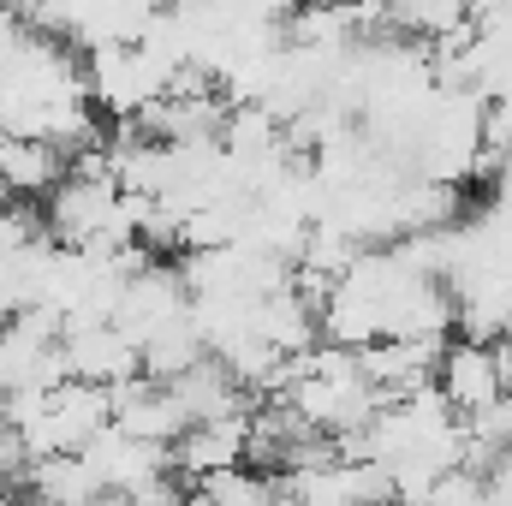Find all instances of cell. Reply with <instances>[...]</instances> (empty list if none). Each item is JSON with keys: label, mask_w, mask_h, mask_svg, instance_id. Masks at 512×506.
Wrapping results in <instances>:
<instances>
[{"label": "cell", "mask_w": 512, "mask_h": 506, "mask_svg": "<svg viewBox=\"0 0 512 506\" xmlns=\"http://www.w3.org/2000/svg\"><path fill=\"white\" fill-rule=\"evenodd\" d=\"M209 346H203V334H197V322L191 316H179V322H167V328H155L143 346H137V370L149 381H173L179 370H191L197 358H203Z\"/></svg>", "instance_id": "9"}, {"label": "cell", "mask_w": 512, "mask_h": 506, "mask_svg": "<svg viewBox=\"0 0 512 506\" xmlns=\"http://www.w3.org/2000/svg\"><path fill=\"white\" fill-rule=\"evenodd\" d=\"M459 423H465V441H477L489 453H507L512 447V387H501L495 399H483L477 411H465Z\"/></svg>", "instance_id": "12"}, {"label": "cell", "mask_w": 512, "mask_h": 506, "mask_svg": "<svg viewBox=\"0 0 512 506\" xmlns=\"http://www.w3.org/2000/svg\"><path fill=\"white\" fill-rule=\"evenodd\" d=\"M239 459H245V411L209 417V423H185V429L173 435V471H179L185 483H197V477L215 471V465H239Z\"/></svg>", "instance_id": "6"}, {"label": "cell", "mask_w": 512, "mask_h": 506, "mask_svg": "<svg viewBox=\"0 0 512 506\" xmlns=\"http://www.w3.org/2000/svg\"><path fill=\"white\" fill-rule=\"evenodd\" d=\"M435 387H441V399H447L459 417L477 411L483 399H495V393H501L495 346H483V340H447L441 358H435Z\"/></svg>", "instance_id": "5"}, {"label": "cell", "mask_w": 512, "mask_h": 506, "mask_svg": "<svg viewBox=\"0 0 512 506\" xmlns=\"http://www.w3.org/2000/svg\"><path fill=\"white\" fill-rule=\"evenodd\" d=\"M60 358H66V376L78 381H120L137 370V340H131L120 322H60Z\"/></svg>", "instance_id": "3"}, {"label": "cell", "mask_w": 512, "mask_h": 506, "mask_svg": "<svg viewBox=\"0 0 512 506\" xmlns=\"http://www.w3.org/2000/svg\"><path fill=\"white\" fill-rule=\"evenodd\" d=\"M191 501H227V506H262L274 501V477L251 465V459H239V465H215V471H203L197 483H191Z\"/></svg>", "instance_id": "10"}, {"label": "cell", "mask_w": 512, "mask_h": 506, "mask_svg": "<svg viewBox=\"0 0 512 506\" xmlns=\"http://www.w3.org/2000/svg\"><path fill=\"white\" fill-rule=\"evenodd\" d=\"M167 393L179 399V411H185V423H209V417H233V411H251V387L233 376L215 352H203L191 370H179V376L167 381Z\"/></svg>", "instance_id": "4"}, {"label": "cell", "mask_w": 512, "mask_h": 506, "mask_svg": "<svg viewBox=\"0 0 512 506\" xmlns=\"http://www.w3.org/2000/svg\"><path fill=\"white\" fill-rule=\"evenodd\" d=\"M0 322H6V316H0Z\"/></svg>", "instance_id": "13"}, {"label": "cell", "mask_w": 512, "mask_h": 506, "mask_svg": "<svg viewBox=\"0 0 512 506\" xmlns=\"http://www.w3.org/2000/svg\"><path fill=\"white\" fill-rule=\"evenodd\" d=\"M66 173V155L48 143V137H24V131H6L0 137V185L12 197H48Z\"/></svg>", "instance_id": "7"}, {"label": "cell", "mask_w": 512, "mask_h": 506, "mask_svg": "<svg viewBox=\"0 0 512 506\" xmlns=\"http://www.w3.org/2000/svg\"><path fill=\"white\" fill-rule=\"evenodd\" d=\"M179 316H191V286H185L179 262H161V256H155V262L131 268L126 280H120V298H114V322L126 328L137 346H143L155 328L179 322Z\"/></svg>", "instance_id": "2"}, {"label": "cell", "mask_w": 512, "mask_h": 506, "mask_svg": "<svg viewBox=\"0 0 512 506\" xmlns=\"http://www.w3.org/2000/svg\"><path fill=\"white\" fill-rule=\"evenodd\" d=\"M84 96L96 102V114L131 120L149 96H161V66H155L137 42H90Z\"/></svg>", "instance_id": "1"}, {"label": "cell", "mask_w": 512, "mask_h": 506, "mask_svg": "<svg viewBox=\"0 0 512 506\" xmlns=\"http://www.w3.org/2000/svg\"><path fill=\"white\" fill-rule=\"evenodd\" d=\"M18 489H30L42 501H96L102 495V483L84 465V453H42V459H30L18 471Z\"/></svg>", "instance_id": "8"}, {"label": "cell", "mask_w": 512, "mask_h": 506, "mask_svg": "<svg viewBox=\"0 0 512 506\" xmlns=\"http://www.w3.org/2000/svg\"><path fill=\"white\" fill-rule=\"evenodd\" d=\"M382 6H387V24H393V36L429 42V36L453 30V24L465 18V6H471V0H382Z\"/></svg>", "instance_id": "11"}]
</instances>
